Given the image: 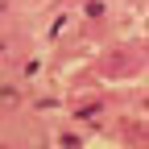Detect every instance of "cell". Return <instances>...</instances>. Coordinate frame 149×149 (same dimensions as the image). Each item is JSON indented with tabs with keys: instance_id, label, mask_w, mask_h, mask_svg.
I'll use <instances>...</instances> for the list:
<instances>
[{
	"instance_id": "obj_1",
	"label": "cell",
	"mask_w": 149,
	"mask_h": 149,
	"mask_svg": "<svg viewBox=\"0 0 149 149\" xmlns=\"http://www.w3.org/2000/svg\"><path fill=\"white\" fill-rule=\"evenodd\" d=\"M100 108H104L100 100H91V104H83V108H79V120H91V116H100Z\"/></svg>"
},
{
	"instance_id": "obj_2",
	"label": "cell",
	"mask_w": 149,
	"mask_h": 149,
	"mask_svg": "<svg viewBox=\"0 0 149 149\" xmlns=\"http://www.w3.org/2000/svg\"><path fill=\"white\" fill-rule=\"evenodd\" d=\"M83 13L91 17V21H95V17H104V0H87V4H83Z\"/></svg>"
},
{
	"instance_id": "obj_3",
	"label": "cell",
	"mask_w": 149,
	"mask_h": 149,
	"mask_svg": "<svg viewBox=\"0 0 149 149\" xmlns=\"http://www.w3.org/2000/svg\"><path fill=\"white\" fill-rule=\"evenodd\" d=\"M0 50H4V46H0Z\"/></svg>"
}]
</instances>
